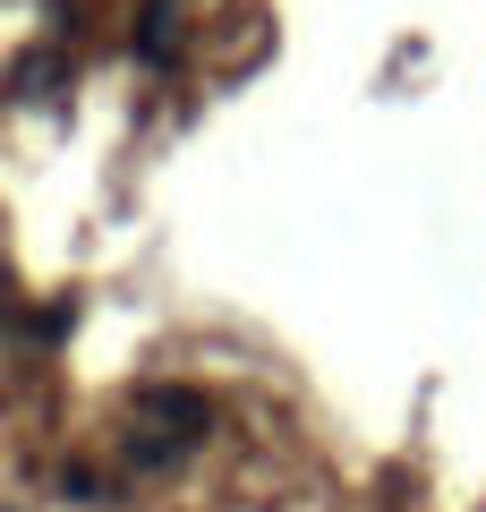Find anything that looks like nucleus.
Segmentation results:
<instances>
[{
	"mask_svg": "<svg viewBox=\"0 0 486 512\" xmlns=\"http://www.w3.org/2000/svg\"><path fill=\"white\" fill-rule=\"evenodd\" d=\"M180 453H188V436H128V461H145V470H171Z\"/></svg>",
	"mask_w": 486,
	"mask_h": 512,
	"instance_id": "20e7f679",
	"label": "nucleus"
},
{
	"mask_svg": "<svg viewBox=\"0 0 486 512\" xmlns=\"http://www.w3.org/2000/svg\"><path fill=\"white\" fill-rule=\"evenodd\" d=\"M137 410H145V419H162V427H180L188 444H197L205 427H214V402H205V393H180V384H145V393H137Z\"/></svg>",
	"mask_w": 486,
	"mask_h": 512,
	"instance_id": "f257e3e1",
	"label": "nucleus"
},
{
	"mask_svg": "<svg viewBox=\"0 0 486 512\" xmlns=\"http://www.w3.org/2000/svg\"><path fill=\"white\" fill-rule=\"evenodd\" d=\"M60 77H69V52H26L18 60V94H26V103H52Z\"/></svg>",
	"mask_w": 486,
	"mask_h": 512,
	"instance_id": "7ed1b4c3",
	"label": "nucleus"
},
{
	"mask_svg": "<svg viewBox=\"0 0 486 512\" xmlns=\"http://www.w3.org/2000/svg\"><path fill=\"white\" fill-rule=\"evenodd\" d=\"M137 60H145V69H171V60H180V9H171V0H145V18H137Z\"/></svg>",
	"mask_w": 486,
	"mask_h": 512,
	"instance_id": "f03ea898",
	"label": "nucleus"
},
{
	"mask_svg": "<svg viewBox=\"0 0 486 512\" xmlns=\"http://www.w3.org/2000/svg\"><path fill=\"white\" fill-rule=\"evenodd\" d=\"M60 495H77V504H94V495H103V478H94V470H60Z\"/></svg>",
	"mask_w": 486,
	"mask_h": 512,
	"instance_id": "39448f33",
	"label": "nucleus"
}]
</instances>
